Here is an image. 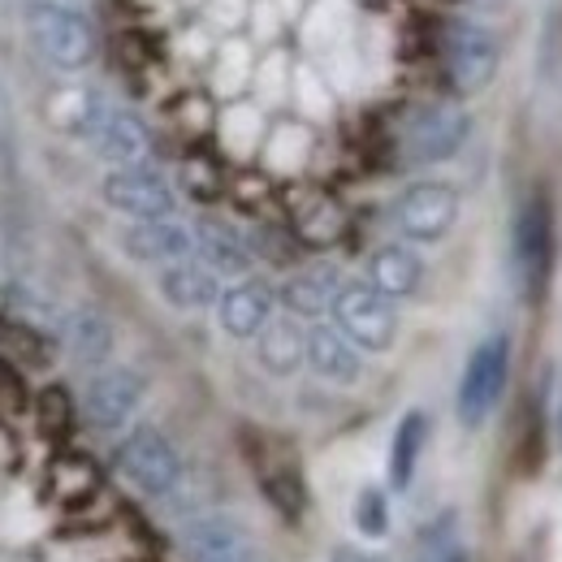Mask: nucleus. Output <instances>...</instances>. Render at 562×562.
<instances>
[{
  "label": "nucleus",
  "mask_w": 562,
  "mask_h": 562,
  "mask_svg": "<svg viewBox=\"0 0 562 562\" xmlns=\"http://www.w3.org/2000/svg\"><path fill=\"white\" fill-rule=\"evenodd\" d=\"M351 524L359 528V537H368V541L385 537V532H390V497H385V490L363 485V490L355 493Z\"/></svg>",
  "instance_id": "b1692460"
},
{
  "label": "nucleus",
  "mask_w": 562,
  "mask_h": 562,
  "mask_svg": "<svg viewBox=\"0 0 562 562\" xmlns=\"http://www.w3.org/2000/svg\"><path fill=\"white\" fill-rule=\"evenodd\" d=\"M424 446H428V416L424 412H407L403 420L394 424V437H390V459H385L390 490H412Z\"/></svg>",
  "instance_id": "412c9836"
},
{
  "label": "nucleus",
  "mask_w": 562,
  "mask_h": 562,
  "mask_svg": "<svg viewBox=\"0 0 562 562\" xmlns=\"http://www.w3.org/2000/svg\"><path fill=\"white\" fill-rule=\"evenodd\" d=\"M334 325L363 355H385L398 342V303L372 281H347L334 299Z\"/></svg>",
  "instance_id": "39448f33"
},
{
  "label": "nucleus",
  "mask_w": 562,
  "mask_h": 562,
  "mask_svg": "<svg viewBox=\"0 0 562 562\" xmlns=\"http://www.w3.org/2000/svg\"><path fill=\"white\" fill-rule=\"evenodd\" d=\"M459 212H463V200H459V191L450 182L424 178V182H412L394 200V229L412 247H432L459 225Z\"/></svg>",
  "instance_id": "423d86ee"
},
{
  "label": "nucleus",
  "mask_w": 562,
  "mask_h": 562,
  "mask_svg": "<svg viewBox=\"0 0 562 562\" xmlns=\"http://www.w3.org/2000/svg\"><path fill=\"white\" fill-rule=\"evenodd\" d=\"M117 247L135 260V265H178V260H191L195 256V225L187 221H173V216H160V221H131L122 234H117Z\"/></svg>",
  "instance_id": "9b49d317"
},
{
  "label": "nucleus",
  "mask_w": 562,
  "mask_h": 562,
  "mask_svg": "<svg viewBox=\"0 0 562 562\" xmlns=\"http://www.w3.org/2000/svg\"><path fill=\"white\" fill-rule=\"evenodd\" d=\"M195 260H204L216 278H247L251 273V243L225 221H195Z\"/></svg>",
  "instance_id": "f3484780"
},
{
  "label": "nucleus",
  "mask_w": 562,
  "mask_h": 562,
  "mask_svg": "<svg viewBox=\"0 0 562 562\" xmlns=\"http://www.w3.org/2000/svg\"><path fill=\"white\" fill-rule=\"evenodd\" d=\"M113 463H117L122 481H126L131 490H139L143 497H169V493L187 481V463H182L178 446H173L160 428H151V424L131 428V432L117 441Z\"/></svg>",
  "instance_id": "20e7f679"
},
{
  "label": "nucleus",
  "mask_w": 562,
  "mask_h": 562,
  "mask_svg": "<svg viewBox=\"0 0 562 562\" xmlns=\"http://www.w3.org/2000/svg\"><path fill=\"white\" fill-rule=\"evenodd\" d=\"M329 562H376V559H372V554H363V550H355V546H338Z\"/></svg>",
  "instance_id": "c85d7f7f"
},
{
  "label": "nucleus",
  "mask_w": 562,
  "mask_h": 562,
  "mask_svg": "<svg viewBox=\"0 0 562 562\" xmlns=\"http://www.w3.org/2000/svg\"><path fill=\"white\" fill-rule=\"evenodd\" d=\"M256 359L269 376H294L307 363V329H299L290 312L273 316L256 338Z\"/></svg>",
  "instance_id": "aec40b11"
},
{
  "label": "nucleus",
  "mask_w": 562,
  "mask_h": 562,
  "mask_svg": "<svg viewBox=\"0 0 562 562\" xmlns=\"http://www.w3.org/2000/svg\"><path fill=\"white\" fill-rule=\"evenodd\" d=\"M0 403H4V407H13V412H22V407H26V381H22L18 363H13V359H4V355H0Z\"/></svg>",
  "instance_id": "cd10ccee"
},
{
  "label": "nucleus",
  "mask_w": 562,
  "mask_h": 562,
  "mask_svg": "<svg viewBox=\"0 0 562 562\" xmlns=\"http://www.w3.org/2000/svg\"><path fill=\"white\" fill-rule=\"evenodd\" d=\"M273 307H278V294L269 281L238 278L216 299V325H221V334H229L238 342H256L260 329L273 321Z\"/></svg>",
  "instance_id": "f8f14e48"
},
{
  "label": "nucleus",
  "mask_w": 562,
  "mask_h": 562,
  "mask_svg": "<svg viewBox=\"0 0 562 562\" xmlns=\"http://www.w3.org/2000/svg\"><path fill=\"white\" fill-rule=\"evenodd\" d=\"M510 334H485L468 359H463V372H459V390H454V416L463 428H481L497 412L506 385H510Z\"/></svg>",
  "instance_id": "7ed1b4c3"
},
{
  "label": "nucleus",
  "mask_w": 562,
  "mask_h": 562,
  "mask_svg": "<svg viewBox=\"0 0 562 562\" xmlns=\"http://www.w3.org/2000/svg\"><path fill=\"white\" fill-rule=\"evenodd\" d=\"M178 550L187 562H247V532L229 515H195L178 532Z\"/></svg>",
  "instance_id": "ddd939ff"
},
{
  "label": "nucleus",
  "mask_w": 562,
  "mask_h": 562,
  "mask_svg": "<svg viewBox=\"0 0 562 562\" xmlns=\"http://www.w3.org/2000/svg\"><path fill=\"white\" fill-rule=\"evenodd\" d=\"M0 347H4V359L26 363V368H44L53 359L48 338L26 321H0Z\"/></svg>",
  "instance_id": "5701e85b"
},
{
  "label": "nucleus",
  "mask_w": 562,
  "mask_h": 562,
  "mask_svg": "<svg viewBox=\"0 0 562 562\" xmlns=\"http://www.w3.org/2000/svg\"><path fill=\"white\" fill-rule=\"evenodd\" d=\"M497 66H502V40L493 35L485 22L454 18L446 26V74H450L454 91L481 95L497 78Z\"/></svg>",
  "instance_id": "0eeeda50"
},
{
  "label": "nucleus",
  "mask_w": 562,
  "mask_h": 562,
  "mask_svg": "<svg viewBox=\"0 0 562 562\" xmlns=\"http://www.w3.org/2000/svg\"><path fill=\"white\" fill-rule=\"evenodd\" d=\"M559 446H562V398H559Z\"/></svg>",
  "instance_id": "c756f323"
},
{
  "label": "nucleus",
  "mask_w": 562,
  "mask_h": 562,
  "mask_svg": "<svg viewBox=\"0 0 562 562\" xmlns=\"http://www.w3.org/2000/svg\"><path fill=\"white\" fill-rule=\"evenodd\" d=\"M156 290L178 312H204V307H216V299H221V278L212 273L204 260L191 256V260L165 265L156 273Z\"/></svg>",
  "instance_id": "dca6fc26"
},
{
  "label": "nucleus",
  "mask_w": 562,
  "mask_h": 562,
  "mask_svg": "<svg viewBox=\"0 0 562 562\" xmlns=\"http://www.w3.org/2000/svg\"><path fill=\"white\" fill-rule=\"evenodd\" d=\"M510 269L524 303H541L550 290L554 273V209L546 200V191H532L510 225Z\"/></svg>",
  "instance_id": "f03ea898"
},
{
  "label": "nucleus",
  "mask_w": 562,
  "mask_h": 562,
  "mask_svg": "<svg viewBox=\"0 0 562 562\" xmlns=\"http://www.w3.org/2000/svg\"><path fill=\"white\" fill-rule=\"evenodd\" d=\"M260 485H265L269 502L278 506L285 519H299V515H303V481H299L294 472L281 468V472H273V476H265Z\"/></svg>",
  "instance_id": "393cba45"
},
{
  "label": "nucleus",
  "mask_w": 562,
  "mask_h": 562,
  "mask_svg": "<svg viewBox=\"0 0 562 562\" xmlns=\"http://www.w3.org/2000/svg\"><path fill=\"white\" fill-rule=\"evenodd\" d=\"M104 204L113 212H122V216H131V221H160V216H173L178 195H173L169 178L143 160V165L109 169V178H104Z\"/></svg>",
  "instance_id": "6e6552de"
},
{
  "label": "nucleus",
  "mask_w": 562,
  "mask_h": 562,
  "mask_svg": "<svg viewBox=\"0 0 562 562\" xmlns=\"http://www.w3.org/2000/svg\"><path fill=\"white\" fill-rule=\"evenodd\" d=\"M407 562H472V554H468V546L450 528H437L432 537H424L420 546H416V554Z\"/></svg>",
  "instance_id": "a878e982"
},
{
  "label": "nucleus",
  "mask_w": 562,
  "mask_h": 562,
  "mask_svg": "<svg viewBox=\"0 0 562 562\" xmlns=\"http://www.w3.org/2000/svg\"><path fill=\"white\" fill-rule=\"evenodd\" d=\"M247 562H256V559H247Z\"/></svg>",
  "instance_id": "7c9ffc66"
},
{
  "label": "nucleus",
  "mask_w": 562,
  "mask_h": 562,
  "mask_svg": "<svg viewBox=\"0 0 562 562\" xmlns=\"http://www.w3.org/2000/svg\"><path fill=\"white\" fill-rule=\"evenodd\" d=\"M342 285H347V281H342V273H338L334 265H307V269H299L294 278L281 285L278 299L290 316L316 321V316L334 312V299H338Z\"/></svg>",
  "instance_id": "a211bd4d"
},
{
  "label": "nucleus",
  "mask_w": 562,
  "mask_h": 562,
  "mask_svg": "<svg viewBox=\"0 0 562 562\" xmlns=\"http://www.w3.org/2000/svg\"><path fill=\"white\" fill-rule=\"evenodd\" d=\"M26 35L53 70L66 74L87 70L100 53L91 18L74 0H31L26 4Z\"/></svg>",
  "instance_id": "f257e3e1"
},
{
  "label": "nucleus",
  "mask_w": 562,
  "mask_h": 562,
  "mask_svg": "<svg viewBox=\"0 0 562 562\" xmlns=\"http://www.w3.org/2000/svg\"><path fill=\"white\" fill-rule=\"evenodd\" d=\"M143 403V376L131 368H104L87 381L82 416L95 432H122Z\"/></svg>",
  "instance_id": "9d476101"
},
{
  "label": "nucleus",
  "mask_w": 562,
  "mask_h": 562,
  "mask_svg": "<svg viewBox=\"0 0 562 562\" xmlns=\"http://www.w3.org/2000/svg\"><path fill=\"white\" fill-rule=\"evenodd\" d=\"M368 281H372L381 294H390L394 303H398V299H412L424 281V260L416 256L412 243H385V247H376L372 260H368Z\"/></svg>",
  "instance_id": "6ab92c4d"
},
{
  "label": "nucleus",
  "mask_w": 562,
  "mask_h": 562,
  "mask_svg": "<svg viewBox=\"0 0 562 562\" xmlns=\"http://www.w3.org/2000/svg\"><path fill=\"white\" fill-rule=\"evenodd\" d=\"M307 368L329 385H355L363 376V351L338 325H312L307 329Z\"/></svg>",
  "instance_id": "2eb2a0df"
},
{
  "label": "nucleus",
  "mask_w": 562,
  "mask_h": 562,
  "mask_svg": "<svg viewBox=\"0 0 562 562\" xmlns=\"http://www.w3.org/2000/svg\"><path fill=\"white\" fill-rule=\"evenodd\" d=\"M91 147H95V156L100 160H109L113 169H122V165H143V156H147V126H143L139 117L131 113V109H117V104H104V113L95 117V126H91Z\"/></svg>",
  "instance_id": "4468645a"
},
{
  "label": "nucleus",
  "mask_w": 562,
  "mask_h": 562,
  "mask_svg": "<svg viewBox=\"0 0 562 562\" xmlns=\"http://www.w3.org/2000/svg\"><path fill=\"white\" fill-rule=\"evenodd\" d=\"M472 139V117L459 104H424L412 113L403 147L416 165H441L450 156L463 151V143Z\"/></svg>",
  "instance_id": "1a4fd4ad"
},
{
  "label": "nucleus",
  "mask_w": 562,
  "mask_h": 562,
  "mask_svg": "<svg viewBox=\"0 0 562 562\" xmlns=\"http://www.w3.org/2000/svg\"><path fill=\"white\" fill-rule=\"evenodd\" d=\"M66 338H70V351L78 363H87V368H95V363H104L109 351H113V325L95 312V307H82V312H74L70 325H66Z\"/></svg>",
  "instance_id": "4be33fe9"
},
{
  "label": "nucleus",
  "mask_w": 562,
  "mask_h": 562,
  "mask_svg": "<svg viewBox=\"0 0 562 562\" xmlns=\"http://www.w3.org/2000/svg\"><path fill=\"white\" fill-rule=\"evenodd\" d=\"M74 420V407H70V398H66V390H44L40 394V428L44 432H66Z\"/></svg>",
  "instance_id": "bb28decb"
}]
</instances>
